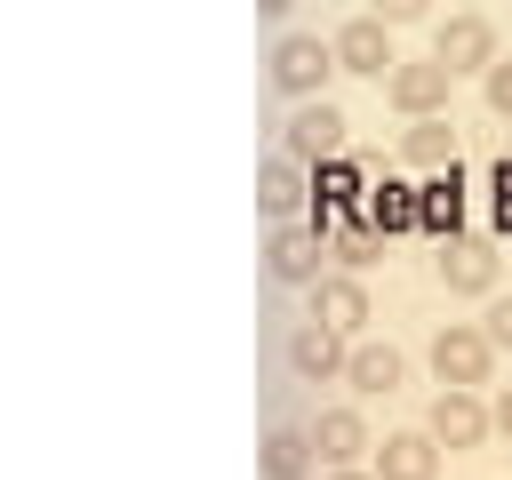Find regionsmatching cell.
I'll list each match as a JSON object with an SVG mask.
<instances>
[{"label":"cell","mask_w":512,"mask_h":480,"mask_svg":"<svg viewBox=\"0 0 512 480\" xmlns=\"http://www.w3.org/2000/svg\"><path fill=\"white\" fill-rule=\"evenodd\" d=\"M280 352H288L296 384H344V352H352V336L328 328V320L312 312V320H296V328L280 336Z\"/></svg>","instance_id":"cell-1"},{"label":"cell","mask_w":512,"mask_h":480,"mask_svg":"<svg viewBox=\"0 0 512 480\" xmlns=\"http://www.w3.org/2000/svg\"><path fill=\"white\" fill-rule=\"evenodd\" d=\"M328 72H336V48H328L320 32H280V40H272V88H280V96L304 104V96H320Z\"/></svg>","instance_id":"cell-2"},{"label":"cell","mask_w":512,"mask_h":480,"mask_svg":"<svg viewBox=\"0 0 512 480\" xmlns=\"http://www.w3.org/2000/svg\"><path fill=\"white\" fill-rule=\"evenodd\" d=\"M280 152H288V160H304V168L336 160V152H344V112H336L328 96H304V104L280 120Z\"/></svg>","instance_id":"cell-3"},{"label":"cell","mask_w":512,"mask_h":480,"mask_svg":"<svg viewBox=\"0 0 512 480\" xmlns=\"http://www.w3.org/2000/svg\"><path fill=\"white\" fill-rule=\"evenodd\" d=\"M432 376L440 384H488L496 376V344H488V328H472V320H448L440 336H432Z\"/></svg>","instance_id":"cell-4"},{"label":"cell","mask_w":512,"mask_h":480,"mask_svg":"<svg viewBox=\"0 0 512 480\" xmlns=\"http://www.w3.org/2000/svg\"><path fill=\"white\" fill-rule=\"evenodd\" d=\"M440 448H480L488 432H496V416H488V400L472 392V384H440L432 392V424H424Z\"/></svg>","instance_id":"cell-5"},{"label":"cell","mask_w":512,"mask_h":480,"mask_svg":"<svg viewBox=\"0 0 512 480\" xmlns=\"http://www.w3.org/2000/svg\"><path fill=\"white\" fill-rule=\"evenodd\" d=\"M328 48H336V72H368V80H384V72L400 64V56H392V24H384V16H344Z\"/></svg>","instance_id":"cell-6"},{"label":"cell","mask_w":512,"mask_h":480,"mask_svg":"<svg viewBox=\"0 0 512 480\" xmlns=\"http://www.w3.org/2000/svg\"><path fill=\"white\" fill-rule=\"evenodd\" d=\"M320 256H328V232H320V224H280L272 248H264V272H272L280 288H312V280H320Z\"/></svg>","instance_id":"cell-7"},{"label":"cell","mask_w":512,"mask_h":480,"mask_svg":"<svg viewBox=\"0 0 512 480\" xmlns=\"http://www.w3.org/2000/svg\"><path fill=\"white\" fill-rule=\"evenodd\" d=\"M432 56H440L448 72H488V64H496V24H488L480 8H464V16H448V24L432 32Z\"/></svg>","instance_id":"cell-8"},{"label":"cell","mask_w":512,"mask_h":480,"mask_svg":"<svg viewBox=\"0 0 512 480\" xmlns=\"http://www.w3.org/2000/svg\"><path fill=\"white\" fill-rule=\"evenodd\" d=\"M448 80H456V72H448L440 56H416V64H392V72H384V96H392L408 120H424V112H448Z\"/></svg>","instance_id":"cell-9"},{"label":"cell","mask_w":512,"mask_h":480,"mask_svg":"<svg viewBox=\"0 0 512 480\" xmlns=\"http://www.w3.org/2000/svg\"><path fill=\"white\" fill-rule=\"evenodd\" d=\"M256 208H264L272 224H296V208H312V168L288 160V152H272V160L256 168Z\"/></svg>","instance_id":"cell-10"},{"label":"cell","mask_w":512,"mask_h":480,"mask_svg":"<svg viewBox=\"0 0 512 480\" xmlns=\"http://www.w3.org/2000/svg\"><path fill=\"white\" fill-rule=\"evenodd\" d=\"M432 264H440L448 296H496V248H488V240H464V232H456V240H440Z\"/></svg>","instance_id":"cell-11"},{"label":"cell","mask_w":512,"mask_h":480,"mask_svg":"<svg viewBox=\"0 0 512 480\" xmlns=\"http://www.w3.org/2000/svg\"><path fill=\"white\" fill-rule=\"evenodd\" d=\"M376 440H368V416L360 408H320L312 416V456L320 464H360Z\"/></svg>","instance_id":"cell-12"},{"label":"cell","mask_w":512,"mask_h":480,"mask_svg":"<svg viewBox=\"0 0 512 480\" xmlns=\"http://www.w3.org/2000/svg\"><path fill=\"white\" fill-rule=\"evenodd\" d=\"M312 312H320L328 328L360 336V328H368V288H360V272H320V280H312Z\"/></svg>","instance_id":"cell-13"},{"label":"cell","mask_w":512,"mask_h":480,"mask_svg":"<svg viewBox=\"0 0 512 480\" xmlns=\"http://www.w3.org/2000/svg\"><path fill=\"white\" fill-rule=\"evenodd\" d=\"M456 224H464V184H456V168H432V184H416V232L456 240Z\"/></svg>","instance_id":"cell-14"},{"label":"cell","mask_w":512,"mask_h":480,"mask_svg":"<svg viewBox=\"0 0 512 480\" xmlns=\"http://www.w3.org/2000/svg\"><path fill=\"white\" fill-rule=\"evenodd\" d=\"M256 464H264V480H312V464H320L312 456V424H272Z\"/></svg>","instance_id":"cell-15"},{"label":"cell","mask_w":512,"mask_h":480,"mask_svg":"<svg viewBox=\"0 0 512 480\" xmlns=\"http://www.w3.org/2000/svg\"><path fill=\"white\" fill-rule=\"evenodd\" d=\"M440 472V440L432 432H392L376 440V480H432Z\"/></svg>","instance_id":"cell-16"},{"label":"cell","mask_w":512,"mask_h":480,"mask_svg":"<svg viewBox=\"0 0 512 480\" xmlns=\"http://www.w3.org/2000/svg\"><path fill=\"white\" fill-rule=\"evenodd\" d=\"M400 376H408V368H400V352H392V344H352V352H344V384H352L360 400L400 392Z\"/></svg>","instance_id":"cell-17"},{"label":"cell","mask_w":512,"mask_h":480,"mask_svg":"<svg viewBox=\"0 0 512 480\" xmlns=\"http://www.w3.org/2000/svg\"><path fill=\"white\" fill-rule=\"evenodd\" d=\"M400 160H408V168H456V128H448V112L408 120V128H400Z\"/></svg>","instance_id":"cell-18"},{"label":"cell","mask_w":512,"mask_h":480,"mask_svg":"<svg viewBox=\"0 0 512 480\" xmlns=\"http://www.w3.org/2000/svg\"><path fill=\"white\" fill-rule=\"evenodd\" d=\"M360 200H368V176H360V160H352V152H336V160H320V168H312V208H328V216H336V208H360Z\"/></svg>","instance_id":"cell-19"},{"label":"cell","mask_w":512,"mask_h":480,"mask_svg":"<svg viewBox=\"0 0 512 480\" xmlns=\"http://www.w3.org/2000/svg\"><path fill=\"white\" fill-rule=\"evenodd\" d=\"M360 216L392 240V232H416V184H400V176H384V184H368V200H360Z\"/></svg>","instance_id":"cell-20"},{"label":"cell","mask_w":512,"mask_h":480,"mask_svg":"<svg viewBox=\"0 0 512 480\" xmlns=\"http://www.w3.org/2000/svg\"><path fill=\"white\" fill-rule=\"evenodd\" d=\"M328 256H336V272H368V264L384 256V232H376L368 216H352V224H344V232L328 240Z\"/></svg>","instance_id":"cell-21"},{"label":"cell","mask_w":512,"mask_h":480,"mask_svg":"<svg viewBox=\"0 0 512 480\" xmlns=\"http://www.w3.org/2000/svg\"><path fill=\"white\" fill-rule=\"evenodd\" d=\"M480 80H488V112H512V64L496 56V64L480 72Z\"/></svg>","instance_id":"cell-22"},{"label":"cell","mask_w":512,"mask_h":480,"mask_svg":"<svg viewBox=\"0 0 512 480\" xmlns=\"http://www.w3.org/2000/svg\"><path fill=\"white\" fill-rule=\"evenodd\" d=\"M480 328H488V344H496V352H504V344H512V296H496V304H488V320H480Z\"/></svg>","instance_id":"cell-23"},{"label":"cell","mask_w":512,"mask_h":480,"mask_svg":"<svg viewBox=\"0 0 512 480\" xmlns=\"http://www.w3.org/2000/svg\"><path fill=\"white\" fill-rule=\"evenodd\" d=\"M432 0H368V16H384V24H416Z\"/></svg>","instance_id":"cell-24"},{"label":"cell","mask_w":512,"mask_h":480,"mask_svg":"<svg viewBox=\"0 0 512 480\" xmlns=\"http://www.w3.org/2000/svg\"><path fill=\"white\" fill-rule=\"evenodd\" d=\"M496 224L512 232V160H496Z\"/></svg>","instance_id":"cell-25"},{"label":"cell","mask_w":512,"mask_h":480,"mask_svg":"<svg viewBox=\"0 0 512 480\" xmlns=\"http://www.w3.org/2000/svg\"><path fill=\"white\" fill-rule=\"evenodd\" d=\"M488 416H496V432H504V440H512V384H504V392H496V408H488Z\"/></svg>","instance_id":"cell-26"},{"label":"cell","mask_w":512,"mask_h":480,"mask_svg":"<svg viewBox=\"0 0 512 480\" xmlns=\"http://www.w3.org/2000/svg\"><path fill=\"white\" fill-rule=\"evenodd\" d=\"M288 8H296V0H256V16H272V24H280Z\"/></svg>","instance_id":"cell-27"},{"label":"cell","mask_w":512,"mask_h":480,"mask_svg":"<svg viewBox=\"0 0 512 480\" xmlns=\"http://www.w3.org/2000/svg\"><path fill=\"white\" fill-rule=\"evenodd\" d=\"M328 480H376V472H360V464H328Z\"/></svg>","instance_id":"cell-28"}]
</instances>
